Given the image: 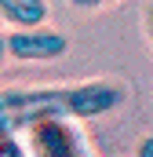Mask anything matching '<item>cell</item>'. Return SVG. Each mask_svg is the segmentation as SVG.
<instances>
[{"label": "cell", "mask_w": 153, "mask_h": 157, "mask_svg": "<svg viewBox=\"0 0 153 157\" xmlns=\"http://www.w3.org/2000/svg\"><path fill=\"white\" fill-rule=\"evenodd\" d=\"M128 88L117 80H84V84H47V88H4L0 91V113L15 132H26L33 121L44 117H69L91 121L106 117L117 106H124Z\"/></svg>", "instance_id": "6da1fadb"}, {"label": "cell", "mask_w": 153, "mask_h": 157, "mask_svg": "<svg viewBox=\"0 0 153 157\" xmlns=\"http://www.w3.org/2000/svg\"><path fill=\"white\" fill-rule=\"evenodd\" d=\"M7 55L15 62H55L69 51V37L47 22H37V26H11L7 33Z\"/></svg>", "instance_id": "7a4b0ae2"}, {"label": "cell", "mask_w": 153, "mask_h": 157, "mask_svg": "<svg viewBox=\"0 0 153 157\" xmlns=\"http://www.w3.org/2000/svg\"><path fill=\"white\" fill-rule=\"evenodd\" d=\"M51 7L47 0H0V18L7 26H37V22H47Z\"/></svg>", "instance_id": "3957f363"}, {"label": "cell", "mask_w": 153, "mask_h": 157, "mask_svg": "<svg viewBox=\"0 0 153 157\" xmlns=\"http://www.w3.org/2000/svg\"><path fill=\"white\" fill-rule=\"evenodd\" d=\"M0 157H29L26 143H18V132L4 121V113H0Z\"/></svg>", "instance_id": "277c9868"}, {"label": "cell", "mask_w": 153, "mask_h": 157, "mask_svg": "<svg viewBox=\"0 0 153 157\" xmlns=\"http://www.w3.org/2000/svg\"><path fill=\"white\" fill-rule=\"evenodd\" d=\"M73 7H80V11H99V7H106V4H113V0H69Z\"/></svg>", "instance_id": "5b68a950"}, {"label": "cell", "mask_w": 153, "mask_h": 157, "mask_svg": "<svg viewBox=\"0 0 153 157\" xmlns=\"http://www.w3.org/2000/svg\"><path fill=\"white\" fill-rule=\"evenodd\" d=\"M142 29H146V40H150V48H153V4L146 7V15H142Z\"/></svg>", "instance_id": "8992f818"}, {"label": "cell", "mask_w": 153, "mask_h": 157, "mask_svg": "<svg viewBox=\"0 0 153 157\" xmlns=\"http://www.w3.org/2000/svg\"><path fill=\"white\" fill-rule=\"evenodd\" d=\"M135 157H153V135H146V139L139 143V150H135Z\"/></svg>", "instance_id": "52a82bcc"}, {"label": "cell", "mask_w": 153, "mask_h": 157, "mask_svg": "<svg viewBox=\"0 0 153 157\" xmlns=\"http://www.w3.org/2000/svg\"><path fill=\"white\" fill-rule=\"evenodd\" d=\"M7 59V40H4V33H0V62Z\"/></svg>", "instance_id": "ba28073f"}]
</instances>
